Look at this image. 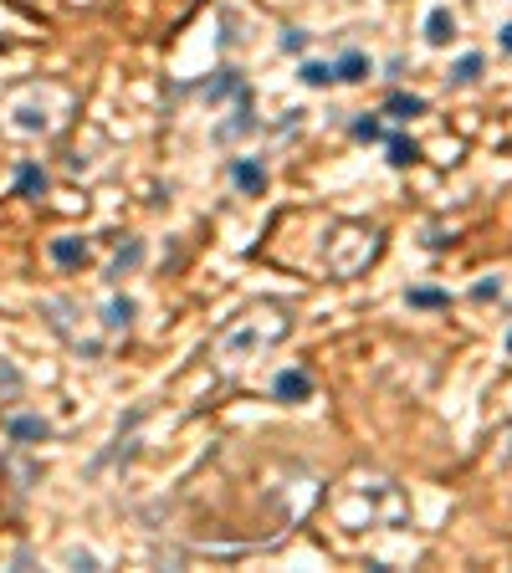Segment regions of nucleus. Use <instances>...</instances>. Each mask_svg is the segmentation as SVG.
Wrapping results in <instances>:
<instances>
[{
  "label": "nucleus",
  "instance_id": "13",
  "mask_svg": "<svg viewBox=\"0 0 512 573\" xmlns=\"http://www.w3.org/2000/svg\"><path fill=\"white\" fill-rule=\"evenodd\" d=\"M47 169H36V164H21L16 169V195L21 200H41V195H47Z\"/></svg>",
  "mask_w": 512,
  "mask_h": 573
},
{
  "label": "nucleus",
  "instance_id": "22",
  "mask_svg": "<svg viewBox=\"0 0 512 573\" xmlns=\"http://www.w3.org/2000/svg\"><path fill=\"white\" fill-rule=\"evenodd\" d=\"M502 47L512 51V21H507V26H502Z\"/></svg>",
  "mask_w": 512,
  "mask_h": 573
},
{
  "label": "nucleus",
  "instance_id": "12",
  "mask_svg": "<svg viewBox=\"0 0 512 573\" xmlns=\"http://www.w3.org/2000/svg\"><path fill=\"white\" fill-rule=\"evenodd\" d=\"M431 108V103H425V97H416V93H389L384 97V118H420V113Z\"/></svg>",
  "mask_w": 512,
  "mask_h": 573
},
{
  "label": "nucleus",
  "instance_id": "15",
  "mask_svg": "<svg viewBox=\"0 0 512 573\" xmlns=\"http://www.w3.org/2000/svg\"><path fill=\"white\" fill-rule=\"evenodd\" d=\"M353 139L359 143H379L384 139V118L379 113H359V118H353Z\"/></svg>",
  "mask_w": 512,
  "mask_h": 573
},
{
  "label": "nucleus",
  "instance_id": "1",
  "mask_svg": "<svg viewBox=\"0 0 512 573\" xmlns=\"http://www.w3.org/2000/svg\"><path fill=\"white\" fill-rule=\"evenodd\" d=\"M246 133H256V97H251V87H246V93H236L231 118H225V123H215V143H236V139H246Z\"/></svg>",
  "mask_w": 512,
  "mask_h": 573
},
{
  "label": "nucleus",
  "instance_id": "2",
  "mask_svg": "<svg viewBox=\"0 0 512 573\" xmlns=\"http://www.w3.org/2000/svg\"><path fill=\"white\" fill-rule=\"evenodd\" d=\"M5 435H11L16 446H41V441H51V425L41 414H11V420H5Z\"/></svg>",
  "mask_w": 512,
  "mask_h": 573
},
{
  "label": "nucleus",
  "instance_id": "19",
  "mask_svg": "<svg viewBox=\"0 0 512 573\" xmlns=\"http://www.w3.org/2000/svg\"><path fill=\"white\" fill-rule=\"evenodd\" d=\"M21 368L16 364H5V359H0V395H21Z\"/></svg>",
  "mask_w": 512,
  "mask_h": 573
},
{
  "label": "nucleus",
  "instance_id": "14",
  "mask_svg": "<svg viewBox=\"0 0 512 573\" xmlns=\"http://www.w3.org/2000/svg\"><path fill=\"white\" fill-rule=\"evenodd\" d=\"M405 303L420 307V313H435V307L451 303V292H441V286H410V292H405Z\"/></svg>",
  "mask_w": 512,
  "mask_h": 573
},
{
  "label": "nucleus",
  "instance_id": "11",
  "mask_svg": "<svg viewBox=\"0 0 512 573\" xmlns=\"http://www.w3.org/2000/svg\"><path fill=\"white\" fill-rule=\"evenodd\" d=\"M451 36H456V16H451L446 5H435L431 16H425V41L431 47H451Z\"/></svg>",
  "mask_w": 512,
  "mask_h": 573
},
{
  "label": "nucleus",
  "instance_id": "23",
  "mask_svg": "<svg viewBox=\"0 0 512 573\" xmlns=\"http://www.w3.org/2000/svg\"><path fill=\"white\" fill-rule=\"evenodd\" d=\"M507 353H512V333H507Z\"/></svg>",
  "mask_w": 512,
  "mask_h": 573
},
{
  "label": "nucleus",
  "instance_id": "9",
  "mask_svg": "<svg viewBox=\"0 0 512 573\" xmlns=\"http://www.w3.org/2000/svg\"><path fill=\"white\" fill-rule=\"evenodd\" d=\"M369 72H374V67H369V57H364L359 47H349V51H343V57L334 62V82H364Z\"/></svg>",
  "mask_w": 512,
  "mask_h": 573
},
{
  "label": "nucleus",
  "instance_id": "16",
  "mask_svg": "<svg viewBox=\"0 0 512 573\" xmlns=\"http://www.w3.org/2000/svg\"><path fill=\"white\" fill-rule=\"evenodd\" d=\"M481 67H487V62H481V51H466L462 62L451 67V82H462V87H466V82H477V77H481Z\"/></svg>",
  "mask_w": 512,
  "mask_h": 573
},
{
  "label": "nucleus",
  "instance_id": "7",
  "mask_svg": "<svg viewBox=\"0 0 512 573\" xmlns=\"http://www.w3.org/2000/svg\"><path fill=\"white\" fill-rule=\"evenodd\" d=\"M139 267H144V241H123L118 256H113V267H108V282H123L128 271H139Z\"/></svg>",
  "mask_w": 512,
  "mask_h": 573
},
{
  "label": "nucleus",
  "instance_id": "10",
  "mask_svg": "<svg viewBox=\"0 0 512 573\" xmlns=\"http://www.w3.org/2000/svg\"><path fill=\"white\" fill-rule=\"evenodd\" d=\"M133 318H139L133 297H108V303H103V328H108V333H123Z\"/></svg>",
  "mask_w": 512,
  "mask_h": 573
},
{
  "label": "nucleus",
  "instance_id": "21",
  "mask_svg": "<svg viewBox=\"0 0 512 573\" xmlns=\"http://www.w3.org/2000/svg\"><path fill=\"white\" fill-rule=\"evenodd\" d=\"M497 292H502V286H497V277H492V282H481L471 297H477V303H487V297H497Z\"/></svg>",
  "mask_w": 512,
  "mask_h": 573
},
{
  "label": "nucleus",
  "instance_id": "17",
  "mask_svg": "<svg viewBox=\"0 0 512 573\" xmlns=\"http://www.w3.org/2000/svg\"><path fill=\"white\" fill-rule=\"evenodd\" d=\"M297 77H303L307 87H328V82H334V67L328 62H303L297 67Z\"/></svg>",
  "mask_w": 512,
  "mask_h": 573
},
{
  "label": "nucleus",
  "instance_id": "6",
  "mask_svg": "<svg viewBox=\"0 0 512 573\" xmlns=\"http://www.w3.org/2000/svg\"><path fill=\"white\" fill-rule=\"evenodd\" d=\"M236 93H246V77H241L236 67H221V72L206 82V103H221V97H236Z\"/></svg>",
  "mask_w": 512,
  "mask_h": 573
},
{
  "label": "nucleus",
  "instance_id": "8",
  "mask_svg": "<svg viewBox=\"0 0 512 573\" xmlns=\"http://www.w3.org/2000/svg\"><path fill=\"white\" fill-rule=\"evenodd\" d=\"M384 154H389L395 169H410V164L420 159V143L410 139V133H384Z\"/></svg>",
  "mask_w": 512,
  "mask_h": 573
},
{
  "label": "nucleus",
  "instance_id": "4",
  "mask_svg": "<svg viewBox=\"0 0 512 573\" xmlns=\"http://www.w3.org/2000/svg\"><path fill=\"white\" fill-rule=\"evenodd\" d=\"M231 185H236L241 195H261L267 190V169H261V159H236L231 164Z\"/></svg>",
  "mask_w": 512,
  "mask_h": 573
},
{
  "label": "nucleus",
  "instance_id": "18",
  "mask_svg": "<svg viewBox=\"0 0 512 573\" xmlns=\"http://www.w3.org/2000/svg\"><path fill=\"white\" fill-rule=\"evenodd\" d=\"M277 47L288 51V57H303V51H307V32H303V26H288V32L277 36Z\"/></svg>",
  "mask_w": 512,
  "mask_h": 573
},
{
  "label": "nucleus",
  "instance_id": "20",
  "mask_svg": "<svg viewBox=\"0 0 512 573\" xmlns=\"http://www.w3.org/2000/svg\"><path fill=\"white\" fill-rule=\"evenodd\" d=\"M67 563H72V568H97V558L82 553V548H72V553H67Z\"/></svg>",
  "mask_w": 512,
  "mask_h": 573
},
{
  "label": "nucleus",
  "instance_id": "3",
  "mask_svg": "<svg viewBox=\"0 0 512 573\" xmlns=\"http://www.w3.org/2000/svg\"><path fill=\"white\" fill-rule=\"evenodd\" d=\"M272 395L282 399V405H307V399H313V379H307L303 368H282L272 379Z\"/></svg>",
  "mask_w": 512,
  "mask_h": 573
},
{
  "label": "nucleus",
  "instance_id": "5",
  "mask_svg": "<svg viewBox=\"0 0 512 573\" xmlns=\"http://www.w3.org/2000/svg\"><path fill=\"white\" fill-rule=\"evenodd\" d=\"M51 261H57L62 271H78L82 261H87V241L82 236H57L51 241Z\"/></svg>",
  "mask_w": 512,
  "mask_h": 573
}]
</instances>
